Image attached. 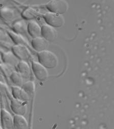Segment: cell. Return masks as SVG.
<instances>
[{
  "label": "cell",
  "instance_id": "cell-17",
  "mask_svg": "<svg viewBox=\"0 0 114 129\" xmlns=\"http://www.w3.org/2000/svg\"><path fill=\"white\" fill-rule=\"evenodd\" d=\"M28 127V122L23 115H16L14 116V128L25 129Z\"/></svg>",
  "mask_w": 114,
  "mask_h": 129
},
{
  "label": "cell",
  "instance_id": "cell-16",
  "mask_svg": "<svg viewBox=\"0 0 114 129\" xmlns=\"http://www.w3.org/2000/svg\"><path fill=\"white\" fill-rule=\"evenodd\" d=\"M40 12L37 9L32 8L28 7L25 9L22 13V17L26 20L32 21L38 17Z\"/></svg>",
  "mask_w": 114,
  "mask_h": 129
},
{
  "label": "cell",
  "instance_id": "cell-14",
  "mask_svg": "<svg viewBox=\"0 0 114 129\" xmlns=\"http://www.w3.org/2000/svg\"><path fill=\"white\" fill-rule=\"evenodd\" d=\"M2 56L3 62L9 64L14 67H16L20 61V60L16 57L12 51L3 53Z\"/></svg>",
  "mask_w": 114,
  "mask_h": 129
},
{
  "label": "cell",
  "instance_id": "cell-12",
  "mask_svg": "<svg viewBox=\"0 0 114 129\" xmlns=\"http://www.w3.org/2000/svg\"><path fill=\"white\" fill-rule=\"evenodd\" d=\"M12 93L13 98L16 100L26 103L30 100V96L22 87L16 86L12 87Z\"/></svg>",
  "mask_w": 114,
  "mask_h": 129
},
{
  "label": "cell",
  "instance_id": "cell-6",
  "mask_svg": "<svg viewBox=\"0 0 114 129\" xmlns=\"http://www.w3.org/2000/svg\"><path fill=\"white\" fill-rule=\"evenodd\" d=\"M41 37L47 42H54L58 37V34L55 28L45 24L41 27Z\"/></svg>",
  "mask_w": 114,
  "mask_h": 129
},
{
  "label": "cell",
  "instance_id": "cell-15",
  "mask_svg": "<svg viewBox=\"0 0 114 129\" xmlns=\"http://www.w3.org/2000/svg\"><path fill=\"white\" fill-rule=\"evenodd\" d=\"M17 71L19 72L23 77L25 79H29L31 75V71L29 64L26 61L20 60L18 66H16Z\"/></svg>",
  "mask_w": 114,
  "mask_h": 129
},
{
  "label": "cell",
  "instance_id": "cell-8",
  "mask_svg": "<svg viewBox=\"0 0 114 129\" xmlns=\"http://www.w3.org/2000/svg\"><path fill=\"white\" fill-rule=\"evenodd\" d=\"M10 107L12 111L16 115H25L27 111L26 102H22L13 98L11 101Z\"/></svg>",
  "mask_w": 114,
  "mask_h": 129
},
{
  "label": "cell",
  "instance_id": "cell-13",
  "mask_svg": "<svg viewBox=\"0 0 114 129\" xmlns=\"http://www.w3.org/2000/svg\"><path fill=\"white\" fill-rule=\"evenodd\" d=\"M28 24L24 20L15 21L12 25L13 31L22 36L26 35L28 32Z\"/></svg>",
  "mask_w": 114,
  "mask_h": 129
},
{
  "label": "cell",
  "instance_id": "cell-3",
  "mask_svg": "<svg viewBox=\"0 0 114 129\" xmlns=\"http://www.w3.org/2000/svg\"><path fill=\"white\" fill-rule=\"evenodd\" d=\"M43 18L47 25L54 28L61 27L65 23V20L62 15L51 12L45 13L43 15Z\"/></svg>",
  "mask_w": 114,
  "mask_h": 129
},
{
  "label": "cell",
  "instance_id": "cell-20",
  "mask_svg": "<svg viewBox=\"0 0 114 129\" xmlns=\"http://www.w3.org/2000/svg\"><path fill=\"white\" fill-rule=\"evenodd\" d=\"M0 44L6 48H11L14 45V43L8 34L0 31Z\"/></svg>",
  "mask_w": 114,
  "mask_h": 129
},
{
  "label": "cell",
  "instance_id": "cell-2",
  "mask_svg": "<svg viewBox=\"0 0 114 129\" xmlns=\"http://www.w3.org/2000/svg\"><path fill=\"white\" fill-rule=\"evenodd\" d=\"M46 7L51 12L62 15L67 11L69 6L66 1L54 0L47 3Z\"/></svg>",
  "mask_w": 114,
  "mask_h": 129
},
{
  "label": "cell",
  "instance_id": "cell-24",
  "mask_svg": "<svg viewBox=\"0 0 114 129\" xmlns=\"http://www.w3.org/2000/svg\"><path fill=\"white\" fill-rule=\"evenodd\" d=\"M3 60H2V54H0V64H1L2 63H3Z\"/></svg>",
  "mask_w": 114,
  "mask_h": 129
},
{
  "label": "cell",
  "instance_id": "cell-11",
  "mask_svg": "<svg viewBox=\"0 0 114 129\" xmlns=\"http://www.w3.org/2000/svg\"><path fill=\"white\" fill-rule=\"evenodd\" d=\"M31 44L33 49L38 52L46 50L48 47V42L42 37L33 39Z\"/></svg>",
  "mask_w": 114,
  "mask_h": 129
},
{
  "label": "cell",
  "instance_id": "cell-21",
  "mask_svg": "<svg viewBox=\"0 0 114 129\" xmlns=\"http://www.w3.org/2000/svg\"><path fill=\"white\" fill-rule=\"evenodd\" d=\"M22 88L29 95L30 98L33 96L35 93V85L34 82L31 81V80H28L24 83Z\"/></svg>",
  "mask_w": 114,
  "mask_h": 129
},
{
  "label": "cell",
  "instance_id": "cell-10",
  "mask_svg": "<svg viewBox=\"0 0 114 129\" xmlns=\"http://www.w3.org/2000/svg\"><path fill=\"white\" fill-rule=\"evenodd\" d=\"M28 32L33 39L41 37V27L35 21H30L28 24Z\"/></svg>",
  "mask_w": 114,
  "mask_h": 129
},
{
  "label": "cell",
  "instance_id": "cell-7",
  "mask_svg": "<svg viewBox=\"0 0 114 129\" xmlns=\"http://www.w3.org/2000/svg\"><path fill=\"white\" fill-rule=\"evenodd\" d=\"M1 120L3 128L12 129L14 128V117L5 109L1 110Z\"/></svg>",
  "mask_w": 114,
  "mask_h": 129
},
{
  "label": "cell",
  "instance_id": "cell-5",
  "mask_svg": "<svg viewBox=\"0 0 114 129\" xmlns=\"http://www.w3.org/2000/svg\"><path fill=\"white\" fill-rule=\"evenodd\" d=\"M32 70L35 77L40 81H45L48 77L47 69L39 62L33 61L32 64Z\"/></svg>",
  "mask_w": 114,
  "mask_h": 129
},
{
  "label": "cell",
  "instance_id": "cell-23",
  "mask_svg": "<svg viewBox=\"0 0 114 129\" xmlns=\"http://www.w3.org/2000/svg\"><path fill=\"white\" fill-rule=\"evenodd\" d=\"M0 83H5V77L0 72Z\"/></svg>",
  "mask_w": 114,
  "mask_h": 129
},
{
  "label": "cell",
  "instance_id": "cell-18",
  "mask_svg": "<svg viewBox=\"0 0 114 129\" xmlns=\"http://www.w3.org/2000/svg\"><path fill=\"white\" fill-rule=\"evenodd\" d=\"M8 34L12 40L14 45H22L27 46L28 42L24 37L21 35L15 33L13 31H9L8 32Z\"/></svg>",
  "mask_w": 114,
  "mask_h": 129
},
{
  "label": "cell",
  "instance_id": "cell-9",
  "mask_svg": "<svg viewBox=\"0 0 114 129\" xmlns=\"http://www.w3.org/2000/svg\"><path fill=\"white\" fill-rule=\"evenodd\" d=\"M16 11L12 8L3 6L0 7V18L7 22H12L16 18Z\"/></svg>",
  "mask_w": 114,
  "mask_h": 129
},
{
  "label": "cell",
  "instance_id": "cell-1",
  "mask_svg": "<svg viewBox=\"0 0 114 129\" xmlns=\"http://www.w3.org/2000/svg\"><path fill=\"white\" fill-rule=\"evenodd\" d=\"M38 58L39 62L46 69H54L58 65V58L52 51L46 50L38 52Z\"/></svg>",
  "mask_w": 114,
  "mask_h": 129
},
{
  "label": "cell",
  "instance_id": "cell-4",
  "mask_svg": "<svg viewBox=\"0 0 114 129\" xmlns=\"http://www.w3.org/2000/svg\"><path fill=\"white\" fill-rule=\"evenodd\" d=\"M11 49L12 51L20 60L27 61L31 57V52L26 46L14 45Z\"/></svg>",
  "mask_w": 114,
  "mask_h": 129
},
{
  "label": "cell",
  "instance_id": "cell-19",
  "mask_svg": "<svg viewBox=\"0 0 114 129\" xmlns=\"http://www.w3.org/2000/svg\"><path fill=\"white\" fill-rule=\"evenodd\" d=\"M15 67L4 62L0 64V72L7 78H9L11 74L15 71Z\"/></svg>",
  "mask_w": 114,
  "mask_h": 129
},
{
  "label": "cell",
  "instance_id": "cell-22",
  "mask_svg": "<svg viewBox=\"0 0 114 129\" xmlns=\"http://www.w3.org/2000/svg\"><path fill=\"white\" fill-rule=\"evenodd\" d=\"M10 79L16 86L22 87L24 84V78L16 70L11 74Z\"/></svg>",
  "mask_w": 114,
  "mask_h": 129
}]
</instances>
